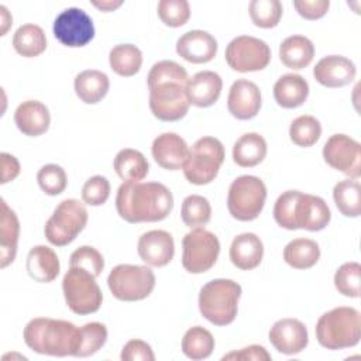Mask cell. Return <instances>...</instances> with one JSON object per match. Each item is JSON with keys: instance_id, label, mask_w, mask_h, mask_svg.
<instances>
[{"instance_id": "74e56055", "label": "cell", "mask_w": 361, "mask_h": 361, "mask_svg": "<svg viewBox=\"0 0 361 361\" xmlns=\"http://www.w3.org/2000/svg\"><path fill=\"white\" fill-rule=\"evenodd\" d=\"M180 217L185 226L190 228L202 227L207 224L212 217V206L206 197L200 195H189L182 202Z\"/></svg>"}, {"instance_id": "f35d334b", "label": "cell", "mask_w": 361, "mask_h": 361, "mask_svg": "<svg viewBox=\"0 0 361 361\" xmlns=\"http://www.w3.org/2000/svg\"><path fill=\"white\" fill-rule=\"evenodd\" d=\"M322 135V124L313 116H299L289 127L290 141L298 147H312Z\"/></svg>"}, {"instance_id": "f6af8a7d", "label": "cell", "mask_w": 361, "mask_h": 361, "mask_svg": "<svg viewBox=\"0 0 361 361\" xmlns=\"http://www.w3.org/2000/svg\"><path fill=\"white\" fill-rule=\"evenodd\" d=\"M110 196V182L102 175L89 178L82 188V200L90 206H102Z\"/></svg>"}, {"instance_id": "816d5d0a", "label": "cell", "mask_w": 361, "mask_h": 361, "mask_svg": "<svg viewBox=\"0 0 361 361\" xmlns=\"http://www.w3.org/2000/svg\"><path fill=\"white\" fill-rule=\"evenodd\" d=\"M0 18H1V31H0V35H6V31L7 28L10 27L13 18L11 16L8 14L7 8L4 6H0Z\"/></svg>"}, {"instance_id": "44dd1931", "label": "cell", "mask_w": 361, "mask_h": 361, "mask_svg": "<svg viewBox=\"0 0 361 361\" xmlns=\"http://www.w3.org/2000/svg\"><path fill=\"white\" fill-rule=\"evenodd\" d=\"M151 152L161 168L176 171L183 166L189 154V147L176 133H162L152 141Z\"/></svg>"}, {"instance_id": "7a4b0ae2", "label": "cell", "mask_w": 361, "mask_h": 361, "mask_svg": "<svg viewBox=\"0 0 361 361\" xmlns=\"http://www.w3.org/2000/svg\"><path fill=\"white\" fill-rule=\"evenodd\" d=\"M172 207V192L159 182H123L117 190V213L131 224L161 221Z\"/></svg>"}, {"instance_id": "d590c367", "label": "cell", "mask_w": 361, "mask_h": 361, "mask_svg": "<svg viewBox=\"0 0 361 361\" xmlns=\"http://www.w3.org/2000/svg\"><path fill=\"white\" fill-rule=\"evenodd\" d=\"M360 182L355 179H344L334 185L333 199L338 212L345 217H358L361 213Z\"/></svg>"}, {"instance_id": "277c9868", "label": "cell", "mask_w": 361, "mask_h": 361, "mask_svg": "<svg viewBox=\"0 0 361 361\" xmlns=\"http://www.w3.org/2000/svg\"><path fill=\"white\" fill-rule=\"evenodd\" d=\"M79 327L68 320L35 317L30 320L23 331L25 344L35 353L52 357L73 355Z\"/></svg>"}, {"instance_id": "ac0fdd59", "label": "cell", "mask_w": 361, "mask_h": 361, "mask_svg": "<svg viewBox=\"0 0 361 361\" xmlns=\"http://www.w3.org/2000/svg\"><path fill=\"white\" fill-rule=\"evenodd\" d=\"M259 87L247 79H237L227 96V109L237 120H250L255 117L261 109Z\"/></svg>"}, {"instance_id": "5b68a950", "label": "cell", "mask_w": 361, "mask_h": 361, "mask_svg": "<svg viewBox=\"0 0 361 361\" xmlns=\"http://www.w3.org/2000/svg\"><path fill=\"white\" fill-rule=\"evenodd\" d=\"M316 338L327 350L354 347L361 338V314L350 306H338L323 313L316 323Z\"/></svg>"}, {"instance_id": "8d00e7d4", "label": "cell", "mask_w": 361, "mask_h": 361, "mask_svg": "<svg viewBox=\"0 0 361 361\" xmlns=\"http://www.w3.org/2000/svg\"><path fill=\"white\" fill-rule=\"evenodd\" d=\"M107 340V329L103 323L90 322L79 327L73 357H89L97 353Z\"/></svg>"}, {"instance_id": "7402d4cb", "label": "cell", "mask_w": 361, "mask_h": 361, "mask_svg": "<svg viewBox=\"0 0 361 361\" xmlns=\"http://www.w3.org/2000/svg\"><path fill=\"white\" fill-rule=\"evenodd\" d=\"M223 80L213 71H202L189 78L186 83V96L190 104L196 107L213 106L221 93Z\"/></svg>"}, {"instance_id": "ffe728a7", "label": "cell", "mask_w": 361, "mask_h": 361, "mask_svg": "<svg viewBox=\"0 0 361 361\" xmlns=\"http://www.w3.org/2000/svg\"><path fill=\"white\" fill-rule=\"evenodd\" d=\"M357 69L353 61L341 55H327L313 68L314 79L326 87H341L351 83Z\"/></svg>"}, {"instance_id": "8992f818", "label": "cell", "mask_w": 361, "mask_h": 361, "mask_svg": "<svg viewBox=\"0 0 361 361\" xmlns=\"http://www.w3.org/2000/svg\"><path fill=\"white\" fill-rule=\"evenodd\" d=\"M241 298V286L233 279H213L199 292V310L214 326H227L234 322Z\"/></svg>"}, {"instance_id": "2e32d148", "label": "cell", "mask_w": 361, "mask_h": 361, "mask_svg": "<svg viewBox=\"0 0 361 361\" xmlns=\"http://www.w3.org/2000/svg\"><path fill=\"white\" fill-rule=\"evenodd\" d=\"M269 341L281 354L295 355L302 353L309 343L306 326L292 317L276 320L269 330Z\"/></svg>"}, {"instance_id": "f546056e", "label": "cell", "mask_w": 361, "mask_h": 361, "mask_svg": "<svg viewBox=\"0 0 361 361\" xmlns=\"http://www.w3.org/2000/svg\"><path fill=\"white\" fill-rule=\"evenodd\" d=\"M265 155L267 141L258 133H245L233 145V161L243 168L258 165Z\"/></svg>"}, {"instance_id": "52a82bcc", "label": "cell", "mask_w": 361, "mask_h": 361, "mask_svg": "<svg viewBox=\"0 0 361 361\" xmlns=\"http://www.w3.org/2000/svg\"><path fill=\"white\" fill-rule=\"evenodd\" d=\"M224 162V147L214 137H202L190 148L182 166L188 182L193 185H207L219 173Z\"/></svg>"}, {"instance_id": "4fadbf2b", "label": "cell", "mask_w": 361, "mask_h": 361, "mask_svg": "<svg viewBox=\"0 0 361 361\" xmlns=\"http://www.w3.org/2000/svg\"><path fill=\"white\" fill-rule=\"evenodd\" d=\"M227 65L237 72H257L268 66L271 61V49L268 44L251 35H240L233 38L224 52Z\"/></svg>"}, {"instance_id": "484cf974", "label": "cell", "mask_w": 361, "mask_h": 361, "mask_svg": "<svg viewBox=\"0 0 361 361\" xmlns=\"http://www.w3.org/2000/svg\"><path fill=\"white\" fill-rule=\"evenodd\" d=\"M309 96V83L298 73L282 75L274 85L275 102L283 109L302 106Z\"/></svg>"}, {"instance_id": "7dc6e473", "label": "cell", "mask_w": 361, "mask_h": 361, "mask_svg": "<svg viewBox=\"0 0 361 361\" xmlns=\"http://www.w3.org/2000/svg\"><path fill=\"white\" fill-rule=\"evenodd\" d=\"M293 7L296 8L298 14L306 20H319L322 18L329 7V0H296L293 1Z\"/></svg>"}, {"instance_id": "9a60e30c", "label": "cell", "mask_w": 361, "mask_h": 361, "mask_svg": "<svg viewBox=\"0 0 361 361\" xmlns=\"http://www.w3.org/2000/svg\"><path fill=\"white\" fill-rule=\"evenodd\" d=\"M323 158L329 166L351 179L361 175V145L350 135H331L323 147Z\"/></svg>"}, {"instance_id": "1f68e13d", "label": "cell", "mask_w": 361, "mask_h": 361, "mask_svg": "<svg viewBox=\"0 0 361 361\" xmlns=\"http://www.w3.org/2000/svg\"><path fill=\"white\" fill-rule=\"evenodd\" d=\"M320 258L319 244L310 238H295L283 248L285 262L295 269H307Z\"/></svg>"}, {"instance_id": "b9f144b4", "label": "cell", "mask_w": 361, "mask_h": 361, "mask_svg": "<svg viewBox=\"0 0 361 361\" xmlns=\"http://www.w3.org/2000/svg\"><path fill=\"white\" fill-rule=\"evenodd\" d=\"M37 182L42 192L49 196H56L66 189L68 178L62 166L56 164H47L38 171Z\"/></svg>"}, {"instance_id": "60d3db41", "label": "cell", "mask_w": 361, "mask_h": 361, "mask_svg": "<svg viewBox=\"0 0 361 361\" xmlns=\"http://www.w3.org/2000/svg\"><path fill=\"white\" fill-rule=\"evenodd\" d=\"M360 276L361 265L355 261L344 262L334 274V286L343 296L358 298L360 296Z\"/></svg>"}, {"instance_id": "f907efd6", "label": "cell", "mask_w": 361, "mask_h": 361, "mask_svg": "<svg viewBox=\"0 0 361 361\" xmlns=\"http://www.w3.org/2000/svg\"><path fill=\"white\" fill-rule=\"evenodd\" d=\"M92 4L94 7H97L99 10L107 13V11H113V10L118 8L123 4V1L121 0H117V1H114V0H103V1H92Z\"/></svg>"}, {"instance_id": "83f0119b", "label": "cell", "mask_w": 361, "mask_h": 361, "mask_svg": "<svg viewBox=\"0 0 361 361\" xmlns=\"http://www.w3.org/2000/svg\"><path fill=\"white\" fill-rule=\"evenodd\" d=\"M75 93L86 104L99 103L109 92L110 82L109 76L96 69H86L75 78Z\"/></svg>"}, {"instance_id": "d6a6232c", "label": "cell", "mask_w": 361, "mask_h": 361, "mask_svg": "<svg viewBox=\"0 0 361 361\" xmlns=\"http://www.w3.org/2000/svg\"><path fill=\"white\" fill-rule=\"evenodd\" d=\"M13 47L21 56L35 58L47 49L45 32L39 25L23 24L13 35Z\"/></svg>"}, {"instance_id": "30bf717a", "label": "cell", "mask_w": 361, "mask_h": 361, "mask_svg": "<svg viewBox=\"0 0 361 361\" xmlns=\"http://www.w3.org/2000/svg\"><path fill=\"white\" fill-rule=\"evenodd\" d=\"M62 290L66 306L76 314H90L100 309L103 293L90 272L69 267L62 279Z\"/></svg>"}, {"instance_id": "8fae6325", "label": "cell", "mask_w": 361, "mask_h": 361, "mask_svg": "<svg viewBox=\"0 0 361 361\" xmlns=\"http://www.w3.org/2000/svg\"><path fill=\"white\" fill-rule=\"evenodd\" d=\"M86 223L87 210L85 204L76 199H65L47 220L44 234L52 245L63 247L78 237Z\"/></svg>"}, {"instance_id": "9c48e42d", "label": "cell", "mask_w": 361, "mask_h": 361, "mask_svg": "<svg viewBox=\"0 0 361 361\" xmlns=\"http://www.w3.org/2000/svg\"><path fill=\"white\" fill-rule=\"evenodd\" d=\"M267 199L265 183L254 175L235 178L227 195V209L238 221H251L259 216Z\"/></svg>"}, {"instance_id": "681fc988", "label": "cell", "mask_w": 361, "mask_h": 361, "mask_svg": "<svg viewBox=\"0 0 361 361\" xmlns=\"http://www.w3.org/2000/svg\"><path fill=\"white\" fill-rule=\"evenodd\" d=\"M0 158H1V180H0V183L4 185L10 180H14L18 176L20 162L14 155H11L8 152H1Z\"/></svg>"}, {"instance_id": "ab89813d", "label": "cell", "mask_w": 361, "mask_h": 361, "mask_svg": "<svg viewBox=\"0 0 361 361\" xmlns=\"http://www.w3.org/2000/svg\"><path fill=\"white\" fill-rule=\"evenodd\" d=\"M252 23L259 28H274L282 17V4L279 0H252L248 6Z\"/></svg>"}, {"instance_id": "e0dca14e", "label": "cell", "mask_w": 361, "mask_h": 361, "mask_svg": "<svg viewBox=\"0 0 361 361\" xmlns=\"http://www.w3.org/2000/svg\"><path fill=\"white\" fill-rule=\"evenodd\" d=\"M137 251L140 258L151 267L168 265L175 254L173 237L165 230H151L138 238Z\"/></svg>"}, {"instance_id": "ee69618b", "label": "cell", "mask_w": 361, "mask_h": 361, "mask_svg": "<svg viewBox=\"0 0 361 361\" xmlns=\"http://www.w3.org/2000/svg\"><path fill=\"white\" fill-rule=\"evenodd\" d=\"M69 267L82 268L97 278L104 268V259L103 255L94 247L82 245L71 254Z\"/></svg>"}, {"instance_id": "c3c4849f", "label": "cell", "mask_w": 361, "mask_h": 361, "mask_svg": "<svg viewBox=\"0 0 361 361\" xmlns=\"http://www.w3.org/2000/svg\"><path fill=\"white\" fill-rule=\"evenodd\" d=\"M223 361L226 360H243V361H269L271 360V354L262 347V345H248L241 348L240 351H231L228 354H226L223 358Z\"/></svg>"}, {"instance_id": "836d02e7", "label": "cell", "mask_w": 361, "mask_h": 361, "mask_svg": "<svg viewBox=\"0 0 361 361\" xmlns=\"http://www.w3.org/2000/svg\"><path fill=\"white\" fill-rule=\"evenodd\" d=\"M109 63L118 76L130 78L141 69L142 52L133 44H118L110 49Z\"/></svg>"}, {"instance_id": "6da1fadb", "label": "cell", "mask_w": 361, "mask_h": 361, "mask_svg": "<svg viewBox=\"0 0 361 361\" xmlns=\"http://www.w3.org/2000/svg\"><path fill=\"white\" fill-rule=\"evenodd\" d=\"M186 69L175 61H159L149 69L147 85L149 89V109L161 121H178L189 110Z\"/></svg>"}, {"instance_id": "5bb4252c", "label": "cell", "mask_w": 361, "mask_h": 361, "mask_svg": "<svg viewBox=\"0 0 361 361\" xmlns=\"http://www.w3.org/2000/svg\"><path fill=\"white\" fill-rule=\"evenodd\" d=\"M55 38L69 48H80L94 37V25L90 16L79 7L65 8L54 21Z\"/></svg>"}, {"instance_id": "f1b7e54d", "label": "cell", "mask_w": 361, "mask_h": 361, "mask_svg": "<svg viewBox=\"0 0 361 361\" xmlns=\"http://www.w3.org/2000/svg\"><path fill=\"white\" fill-rule=\"evenodd\" d=\"M314 56V45L305 35H290L279 45V58L286 68L303 69Z\"/></svg>"}, {"instance_id": "3957f363", "label": "cell", "mask_w": 361, "mask_h": 361, "mask_svg": "<svg viewBox=\"0 0 361 361\" xmlns=\"http://www.w3.org/2000/svg\"><path fill=\"white\" fill-rule=\"evenodd\" d=\"M274 219L279 227L286 230L320 231L330 223L331 213L320 196L286 190L275 202Z\"/></svg>"}, {"instance_id": "4316f807", "label": "cell", "mask_w": 361, "mask_h": 361, "mask_svg": "<svg viewBox=\"0 0 361 361\" xmlns=\"http://www.w3.org/2000/svg\"><path fill=\"white\" fill-rule=\"evenodd\" d=\"M20 235V221L14 210H11L4 199H1L0 220V267L6 268L16 259L17 243Z\"/></svg>"}, {"instance_id": "e575fe53", "label": "cell", "mask_w": 361, "mask_h": 361, "mask_svg": "<svg viewBox=\"0 0 361 361\" xmlns=\"http://www.w3.org/2000/svg\"><path fill=\"white\" fill-rule=\"evenodd\" d=\"M213 350L214 338L207 329L202 326H193L183 334L182 351L188 358L193 361L204 360L212 355Z\"/></svg>"}, {"instance_id": "4dcf8cb0", "label": "cell", "mask_w": 361, "mask_h": 361, "mask_svg": "<svg viewBox=\"0 0 361 361\" xmlns=\"http://www.w3.org/2000/svg\"><path fill=\"white\" fill-rule=\"evenodd\" d=\"M113 166L118 178L124 182H141L149 169L144 154L133 148L120 149L114 157Z\"/></svg>"}, {"instance_id": "7c38bea8", "label": "cell", "mask_w": 361, "mask_h": 361, "mask_svg": "<svg viewBox=\"0 0 361 361\" xmlns=\"http://www.w3.org/2000/svg\"><path fill=\"white\" fill-rule=\"evenodd\" d=\"M220 241L212 231L196 227L182 240V267L189 274L207 272L217 261Z\"/></svg>"}, {"instance_id": "ba28073f", "label": "cell", "mask_w": 361, "mask_h": 361, "mask_svg": "<svg viewBox=\"0 0 361 361\" xmlns=\"http://www.w3.org/2000/svg\"><path fill=\"white\" fill-rule=\"evenodd\" d=\"M107 286L116 299L137 302L151 295L155 288V275L145 265L120 264L110 271Z\"/></svg>"}, {"instance_id": "d6986e66", "label": "cell", "mask_w": 361, "mask_h": 361, "mask_svg": "<svg viewBox=\"0 0 361 361\" xmlns=\"http://www.w3.org/2000/svg\"><path fill=\"white\" fill-rule=\"evenodd\" d=\"M176 52L190 63H206L216 56L217 41L207 31L192 30L178 38Z\"/></svg>"}, {"instance_id": "cb8c5ba5", "label": "cell", "mask_w": 361, "mask_h": 361, "mask_svg": "<svg viewBox=\"0 0 361 361\" xmlns=\"http://www.w3.org/2000/svg\"><path fill=\"white\" fill-rule=\"evenodd\" d=\"M264 257V244L254 233H243L234 237L230 245V261L243 271L257 268Z\"/></svg>"}, {"instance_id": "603a6c76", "label": "cell", "mask_w": 361, "mask_h": 361, "mask_svg": "<svg viewBox=\"0 0 361 361\" xmlns=\"http://www.w3.org/2000/svg\"><path fill=\"white\" fill-rule=\"evenodd\" d=\"M14 123L24 135L38 137L49 128V110L38 100H25L16 109Z\"/></svg>"}, {"instance_id": "d4e9b609", "label": "cell", "mask_w": 361, "mask_h": 361, "mask_svg": "<svg viewBox=\"0 0 361 361\" xmlns=\"http://www.w3.org/2000/svg\"><path fill=\"white\" fill-rule=\"evenodd\" d=\"M25 268L31 279L39 283L52 282L59 274V258L56 252L47 245H35L30 250Z\"/></svg>"}, {"instance_id": "bcb514c9", "label": "cell", "mask_w": 361, "mask_h": 361, "mask_svg": "<svg viewBox=\"0 0 361 361\" xmlns=\"http://www.w3.org/2000/svg\"><path fill=\"white\" fill-rule=\"evenodd\" d=\"M120 358L123 361H154L155 355L147 341L134 338L124 344Z\"/></svg>"}, {"instance_id": "7bdbcfd3", "label": "cell", "mask_w": 361, "mask_h": 361, "mask_svg": "<svg viewBox=\"0 0 361 361\" xmlns=\"http://www.w3.org/2000/svg\"><path fill=\"white\" fill-rule=\"evenodd\" d=\"M158 17L168 27H182L190 17V6L186 0H161L158 3Z\"/></svg>"}]
</instances>
